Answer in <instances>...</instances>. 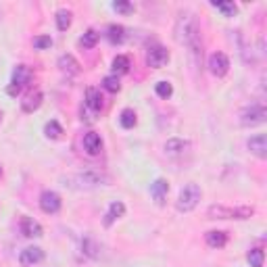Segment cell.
Returning <instances> with one entry per match:
<instances>
[{
	"label": "cell",
	"mask_w": 267,
	"mask_h": 267,
	"mask_svg": "<svg viewBox=\"0 0 267 267\" xmlns=\"http://www.w3.org/2000/svg\"><path fill=\"white\" fill-rule=\"evenodd\" d=\"M175 38L180 44L190 48V53L196 56V61H201L203 58V42H201V29H199V23H196L194 15H190V13L180 15L177 25H175Z\"/></svg>",
	"instance_id": "cell-1"
},
{
	"label": "cell",
	"mask_w": 267,
	"mask_h": 267,
	"mask_svg": "<svg viewBox=\"0 0 267 267\" xmlns=\"http://www.w3.org/2000/svg\"><path fill=\"white\" fill-rule=\"evenodd\" d=\"M253 213H255L253 207H223V205L209 207L211 219H249Z\"/></svg>",
	"instance_id": "cell-2"
},
{
	"label": "cell",
	"mask_w": 267,
	"mask_h": 267,
	"mask_svg": "<svg viewBox=\"0 0 267 267\" xmlns=\"http://www.w3.org/2000/svg\"><path fill=\"white\" fill-rule=\"evenodd\" d=\"M201 196H203V192H201V188L196 186V184L184 186L182 192H180V196H177V211H184V213L192 211L194 207L199 205Z\"/></svg>",
	"instance_id": "cell-3"
},
{
	"label": "cell",
	"mask_w": 267,
	"mask_h": 267,
	"mask_svg": "<svg viewBox=\"0 0 267 267\" xmlns=\"http://www.w3.org/2000/svg\"><path fill=\"white\" fill-rule=\"evenodd\" d=\"M29 80H32V71H29L25 65H17L15 71H13V82H11V86L6 88L8 96H19L23 88L29 84Z\"/></svg>",
	"instance_id": "cell-4"
},
{
	"label": "cell",
	"mask_w": 267,
	"mask_h": 267,
	"mask_svg": "<svg viewBox=\"0 0 267 267\" xmlns=\"http://www.w3.org/2000/svg\"><path fill=\"white\" fill-rule=\"evenodd\" d=\"M265 117H267V111H265L263 105H251V107L242 108V113H240V123H242L244 127H255V125L263 123Z\"/></svg>",
	"instance_id": "cell-5"
},
{
	"label": "cell",
	"mask_w": 267,
	"mask_h": 267,
	"mask_svg": "<svg viewBox=\"0 0 267 267\" xmlns=\"http://www.w3.org/2000/svg\"><path fill=\"white\" fill-rule=\"evenodd\" d=\"M167 61H169V53H167V48H163L161 44H153L146 51V65L148 67L161 69L163 65H167Z\"/></svg>",
	"instance_id": "cell-6"
},
{
	"label": "cell",
	"mask_w": 267,
	"mask_h": 267,
	"mask_svg": "<svg viewBox=\"0 0 267 267\" xmlns=\"http://www.w3.org/2000/svg\"><path fill=\"white\" fill-rule=\"evenodd\" d=\"M209 69H211L213 75L223 77L227 73V69H230V58H227L223 53H213L209 56Z\"/></svg>",
	"instance_id": "cell-7"
},
{
	"label": "cell",
	"mask_w": 267,
	"mask_h": 267,
	"mask_svg": "<svg viewBox=\"0 0 267 267\" xmlns=\"http://www.w3.org/2000/svg\"><path fill=\"white\" fill-rule=\"evenodd\" d=\"M40 207H42V211L48 213V215L58 213V209H61V196H58L56 192H53V190H46L40 196Z\"/></svg>",
	"instance_id": "cell-8"
},
{
	"label": "cell",
	"mask_w": 267,
	"mask_h": 267,
	"mask_svg": "<svg viewBox=\"0 0 267 267\" xmlns=\"http://www.w3.org/2000/svg\"><path fill=\"white\" fill-rule=\"evenodd\" d=\"M75 182L80 184L82 188H94V186H98V184H105L107 177H105L103 173L94 171V169H88V171H84V173H77V175H75Z\"/></svg>",
	"instance_id": "cell-9"
},
{
	"label": "cell",
	"mask_w": 267,
	"mask_h": 267,
	"mask_svg": "<svg viewBox=\"0 0 267 267\" xmlns=\"http://www.w3.org/2000/svg\"><path fill=\"white\" fill-rule=\"evenodd\" d=\"M44 259V251L38 249V246H29V249L21 251V255H19V263H21L23 267H29L34 263H40Z\"/></svg>",
	"instance_id": "cell-10"
},
{
	"label": "cell",
	"mask_w": 267,
	"mask_h": 267,
	"mask_svg": "<svg viewBox=\"0 0 267 267\" xmlns=\"http://www.w3.org/2000/svg\"><path fill=\"white\" fill-rule=\"evenodd\" d=\"M21 232H23V236H27V238H40V236L44 234L42 225L38 223L34 217H23L21 219Z\"/></svg>",
	"instance_id": "cell-11"
},
{
	"label": "cell",
	"mask_w": 267,
	"mask_h": 267,
	"mask_svg": "<svg viewBox=\"0 0 267 267\" xmlns=\"http://www.w3.org/2000/svg\"><path fill=\"white\" fill-rule=\"evenodd\" d=\"M249 148H251L253 155L259 157V159H265V157H267V136L265 134L253 136L249 140Z\"/></svg>",
	"instance_id": "cell-12"
},
{
	"label": "cell",
	"mask_w": 267,
	"mask_h": 267,
	"mask_svg": "<svg viewBox=\"0 0 267 267\" xmlns=\"http://www.w3.org/2000/svg\"><path fill=\"white\" fill-rule=\"evenodd\" d=\"M167 192H169V184L165 180H155L153 186H151V196L155 199L157 205H163L165 199H167Z\"/></svg>",
	"instance_id": "cell-13"
},
{
	"label": "cell",
	"mask_w": 267,
	"mask_h": 267,
	"mask_svg": "<svg viewBox=\"0 0 267 267\" xmlns=\"http://www.w3.org/2000/svg\"><path fill=\"white\" fill-rule=\"evenodd\" d=\"M123 213H125V205L121 203V201H115V203H111L108 205V211H107V215H105V225L108 227V225H113V221H117L119 217H123Z\"/></svg>",
	"instance_id": "cell-14"
},
{
	"label": "cell",
	"mask_w": 267,
	"mask_h": 267,
	"mask_svg": "<svg viewBox=\"0 0 267 267\" xmlns=\"http://www.w3.org/2000/svg\"><path fill=\"white\" fill-rule=\"evenodd\" d=\"M84 148L90 155H98L101 153V148H103V140H101V136H98L96 132H88L84 136Z\"/></svg>",
	"instance_id": "cell-15"
},
{
	"label": "cell",
	"mask_w": 267,
	"mask_h": 267,
	"mask_svg": "<svg viewBox=\"0 0 267 267\" xmlns=\"http://www.w3.org/2000/svg\"><path fill=\"white\" fill-rule=\"evenodd\" d=\"M42 98H44V94H42L40 90H36V92H32V94H29L25 101L21 103V108H23L25 113H34V111H38V108H40Z\"/></svg>",
	"instance_id": "cell-16"
},
{
	"label": "cell",
	"mask_w": 267,
	"mask_h": 267,
	"mask_svg": "<svg viewBox=\"0 0 267 267\" xmlns=\"http://www.w3.org/2000/svg\"><path fill=\"white\" fill-rule=\"evenodd\" d=\"M58 67H61V71H65L67 75H77L80 73V63H77L71 54H63L61 58H58Z\"/></svg>",
	"instance_id": "cell-17"
},
{
	"label": "cell",
	"mask_w": 267,
	"mask_h": 267,
	"mask_svg": "<svg viewBox=\"0 0 267 267\" xmlns=\"http://www.w3.org/2000/svg\"><path fill=\"white\" fill-rule=\"evenodd\" d=\"M86 105H88V108H92L94 113L103 111V96L96 88H88L86 90Z\"/></svg>",
	"instance_id": "cell-18"
},
{
	"label": "cell",
	"mask_w": 267,
	"mask_h": 267,
	"mask_svg": "<svg viewBox=\"0 0 267 267\" xmlns=\"http://www.w3.org/2000/svg\"><path fill=\"white\" fill-rule=\"evenodd\" d=\"M188 146H190V142H188V140H182V138H171V140L165 142V151L169 155H182Z\"/></svg>",
	"instance_id": "cell-19"
},
{
	"label": "cell",
	"mask_w": 267,
	"mask_h": 267,
	"mask_svg": "<svg viewBox=\"0 0 267 267\" xmlns=\"http://www.w3.org/2000/svg\"><path fill=\"white\" fill-rule=\"evenodd\" d=\"M227 242V234L225 232H219V230H213L207 234V244L211 246V249H223Z\"/></svg>",
	"instance_id": "cell-20"
},
{
	"label": "cell",
	"mask_w": 267,
	"mask_h": 267,
	"mask_svg": "<svg viewBox=\"0 0 267 267\" xmlns=\"http://www.w3.org/2000/svg\"><path fill=\"white\" fill-rule=\"evenodd\" d=\"M127 71H130V58L123 56V54L115 56V58H113V75L117 77V75H123V73H127Z\"/></svg>",
	"instance_id": "cell-21"
},
{
	"label": "cell",
	"mask_w": 267,
	"mask_h": 267,
	"mask_svg": "<svg viewBox=\"0 0 267 267\" xmlns=\"http://www.w3.org/2000/svg\"><path fill=\"white\" fill-rule=\"evenodd\" d=\"M69 25H71V13H69L67 8H61V11L56 13V27L61 29V32H67Z\"/></svg>",
	"instance_id": "cell-22"
},
{
	"label": "cell",
	"mask_w": 267,
	"mask_h": 267,
	"mask_svg": "<svg viewBox=\"0 0 267 267\" xmlns=\"http://www.w3.org/2000/svg\"><path fill=\"white\" fill-rule=\"evenodd\" d=\"M119 123H121V127H125V130H132V127L136 125V113L132 111V108H123L121 117H119Z\"/></svg>",
	"instance_id": "cell-23"
},
{
	"label": "cell",
	"mask_w": 267,
	"mask_h": 267,
	"mask_svg": "<svg viewBox=\"0 0 267 267\" xmlns=\"http://www.w3.org/2000/svg\"><path fill=\"white\" fill-rule=\"evenodd\" d=\"M125 38V29L121 25H111L108 27V40H111L113 44H121Z\"/></svg>",
	"instance_id": "cell-24"
},
{
	"label": "cell",
	"mask_w": 267,
	"mask_h": 267,
	"mask_svg": "<svg viewBox=\"0 0 267 267\" xmlns=\"http://www.w3.org/2000/svg\"><path fill=\"white\" fill-rule=\"evenodd\" d=\"M44 134H46L48 138H53V140H56V138H61L63 127L58 125V121H48L46 127H44Z\"/></svg>",
	"instance_id": "cell-25"
},
{
	"label": "cell",
	"mask_w": 267,
	"mask_h": 267,
	"mask_svg": "<svg viewBox=\"0 0 267 267\" xmlns=\"http://www.w3.org/2000/svg\"><path fill=\"white\" fill-rule=\"evenodd\" d=\"M82 46L84 48H94L96 46V42H98V34L94 32V29H88V32L82 36Z\"/></svg>",
	"instance_id": "cell-26"
},
{
	"label": "cell",
	"mask_w": 267,
	"mask_h": 267,
	"mask_svg": "<svg viewBox=\"0 0 267 267\" xmlns=\"http://www.w3.org/2000/svg\"><path fill=\"white\" fill-rule=\"evenodd\" d=\"M103 86L107 88L108 92H119L121 90V84H119V77H115V75H108V77H105L103 80Z\"/></svg>",
	"instance_id": "cell-27"
},
{
	"label": "cell",
	"mask_w": 267,
	"mask_h": 267,
	"mask_svg": "<svg viewBox=\"0 0 267 267\" xmlns=\"http://www.w3.org/2000/svg\"><path fill=\"white\" fill-rule=\"evenodd\" d=\"M215 8H219V11L225 15V17H234L236 11H238V6H236L234 2H213Z\"/></svg>",
	"instance_id": "cell-28"
},
{
	"label": "cell",
	"mask_w": 267,
	"mask_h": 267,
	"mask_svg": "<svg viewBox=\"0 0 267 267\" xmlns=\"http://www.w3.org/2000/svg\"><path fill=\"white\" fill-rule=\"evenodd\" d=\"M53 46V38L51 36H36L34 38V48L38 51H46V48Z\"/></svg>",
	"instance_id": "cell-29"
},
{
	"label": "cell",
	"mask_w": 267,
	"mask_h": 267,
	"mask_svg": "<svg viewBox=\"0 0 267 267\" xmlns=\"http://www.w3.org/2000/svg\"><path fill=\"white\" fill-rule=\"evenodd\" d=\"M249 263H251V267H263V251L253 249L249 253Z\"/></svg>",
	"instance_id": "cell-30"
},
{
	"label": "cell",
	"mask_w": 267,
	"mask_h": 267,
	"mask_svg": "<svg viewBox=\"0 0 267 267\" xmlns=\"http://www.w3.org/2000/svg\"><path fill=\"white\" fill-rule=\"evenodd\" d=\"M155 90H157V94H159L161 98H169V96L173 94V86H171L169 82H159Z\"/></svg>",
	"instance_id": "cell-31"
},
{
	"label": "cell",
	"mask_w": 267,
	"mask_h": 267,
	"mask_svg": "<svg viewBox=\"0 0 267 267\" xmlns=\"http://www.w3.org/2000/svg\"><path fill=\"white\" fill-rule=\"evenodd\" d=\"M113 8H115L117 13H123V15L134 13V4H130V2H121V0H117V2H113Z\"/></svg>",
	"instance_id": "cell-32"
},
{
	"label": "cell",
	"mask_w": 267,
	"mask_h": 267,
	"mask_svg": "<svg viewBox=\"0 0 267 267\" xmlns=\"http://www.w3.org/2000/svg\"><path fill=\"white\" fill-rule=\"evenodd\" d=\"M84 253H86V255H90V257H98V253H96V244H94L92 240H86V242H84Z\"/></svg>",
	"instance_id": "cell-33"
},
{
	"label": "cell",
	"mask_w": 267,
	"mask_h": 267,
	"mask_svg": "<svg viewBox=\"0 0 267 267\" xmlns=\"http://www.w3.org/2000/svg\"><path fill=\"white\" fill-rule=\"evenodd\" d=\"M0 175H2V167H0Z\"/></svg>",
	"instance_id": "cell-34"
}]
</instances>
